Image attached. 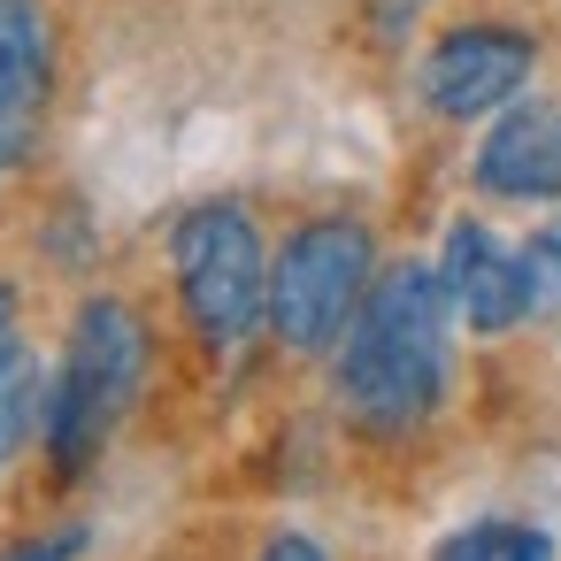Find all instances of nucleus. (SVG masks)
I'll return each mask as SVG.
<instances>
[{
    "instance_id": "f257e3e1",
    "label": "nucleus",
    "mask_w": 561,
    "mask_h": 561,
    "mask_svg": "<svg viewBox=\"0 0 561 561\" xmlns=\"http://www.w3.org/2000/svg\"><path fill=\"white\" fill-rule=\"evenodd\" d=\"M446 331H454V300H446L438 262H392V270H377L354 331L331 354L339 408L362 431H377V438L415 431L446 400V369H454V339Z\"/></svg>"
},
{
    "instance_id": "f03ea898",
    "label": "nucleus",
    "mask_w": 561,
    "mask_h": 561,
    "mask_svg": "<svg viewBox=\"0 0 561 561\" xmlns=\"http://www.w3.org/2000/svg\"><path fill=\"white\" fill-rule=\"evenodd\" d=\"M154 369V331L131 300L116 293H93L78 316H70V346H62V369H55V392H47V461L62 477H85L108 446V431L131 415L139 385Z\"/></svg>"
},
{
    "instance_id": "7ed1b4c3",
    "label": "nucleus",
    "mask_w": 561,
    "mask_h": 561,
    "mask_svg": "<svg viewBox=\"0 0 561 561\" xmlns=\"http://www.w3.org/2000/svg\"><path fill=\"white\" fill-rule=\"evenodd\" d=\"M377 285V239L362 216H308L270 254V331L285 354H339Z\"/></svg>"
},
{
    "instance_id": "20e7f679",
    "label": "nucleus",
    "mask_w": 561,
    "mask_h": 561,
    "mask_svg": "<svg viewBox=\"0 0 561 561\" xmlns=\"http://www.w3.org/2000/svg\"><path fill=\"white\" fill-rule=\"evenodd\" d=\"M170 270H178V300H185V323L201 331V346L231 354L254 339V323H270V254L239 201L185 208L170 224Z\"/></svg>"
},
{
    "instance_id": "39448f33",
    "label": "nucleus",
    "mask_w": 561,
    "mask_h": 561,
    "mask_svg": "<svg viewBox=\"0 0 561 561\" xmlns=\"http://www.w3.org/2000/svg\"><path fill=\"white\" fill-rule=\"evenodd\" d=\"M530 70H538V39L523 24H454L423 47L415 93L431 116L477 124V116H500L507 101H523Z\"/></svg>"
},
{
    "instance_id": "423d86ee",
    "label": "nucleus",
    "mask_w": 561,
    "mask_h": 561,
    "mask_svg": "<svg viewBox=\"0 0 561 561\" xmlns=\"http://www.w3.org/2000/svg\"><path fill=\"white\" fill-rule=\"evenodd\" d=\"M438 277H446L454 316H461L477 339H500V331L530 323V277H523V247H507V239H500V231H484L477 216H461V224L446 231Z\"/></svg>"
},
{
    "instance_id": "0eeeda50",
    "label": "nucleus",
    "mask_w": 561,
    "mask_h": 561,
    "mask_svg": "<svg viewBox=\"0 0 561 561\" xmlns=\"http://www.w3.org/2000/svg\"><path fill=\"white\" fill-rule=\"evenodd\" d=\"M469 178L492 201H561V101H507L477 139Z\"/></svg>"
},
{
    "instance_id": "6e6552de",
    "label": "nucleus",
    "mask_w": 561,
    "mask_h": 561,
    "mask_svg": "<svg viewBox=\"0 0 561 561\" xmlns=\"http://www.w3.org/2000/svg\"><path fill=\"white\" fill-rule=\"evenodd\" d=\"M55 93V9L47 0H0V170H9Z\"/></svg>"
},
{
    "instance_id": "1a4fd4ad",
    "label": "nucleus",
    "mask_w": 561,
    "mask_h": 561,
    "mask_svg": "<svg viewBox=\"0 0 561 561\" xmlns=\"http://www.w3.org/2000/svg\"><path fill=\"white\" fill-rule=\"evenodd\" d=\"M431 561H553V538L538 523H515V515H484V523H461L431 546Z\"/></svg>"
},
{
    "instance_id": "9d476101",
    "label": "nucleus",
    "mask_w": 561,
    "mask_h": 561,
    "mask_svg": "<svg viewBox=\"0 0 561 561\" xmlns=\"http://www.w3.org/2000/svg\"><path fill=\"white\" fill-rule=\"evenodd\" d=\"M47 392H55V377L24 346L0 362V461H16V446L47 431Z\"/></svg>"
},
{
    "instance_id": "9b49d317",
    "label": "nucleus",
    "mask_w": 561,
    "mask_h": 561,
    "mask_svg": "<svg viewBox=\"0 0 561 561\" xmlns=\"http://www.w3.org/2000/svg\"><path fill=\"white\" fill-rule=\"evenodd\" d=\"M523 277H530V323H561V216H546L523 239Z\"/></svg>"
},
{
    "instance_id": "f8f14e48",
    "label": "nucleus",
    "mask_w": 561,
    "mask_h": 561,
    "mask_svg": "<svg viewBox=\"0 0 561 561\" xmlns=\"http://www.w3.org/2000/svg\"><path fill=\"white\" fill-rule=\"evenodd\" d=\"M78 553H85V530L62 523V530H47V538H24L9 561H78Z\"/></svg>"
},
{
    "instance_id": "ddd939ff",
    "label": "nucleus",
    "mask_w": 561,
    "mask_h": 561,
    "mask_svg": "<svg viewBox=\"0 0 561 561\" xmlns=\"http://www.w3.org/2000/svg\"><path fill=\"white\" fill-rule=\"evenodd\" d=\"M262 561H331V553H323L308 530H277V538L262 546Z\"/></svg>"
},
{
    "instance_id": "4468645a",
    "label": "nucleus",
    "mask_w": 561,
    "mask_h": 561,
    "mask_svg": "<svg viewBox=\"0 0 561 561\" xmlns=\"http://www.w3.org/2000/svg\"><path fill=\"white\" fill-rule=\"evenodd\" d=\"M24 339H16V285H0V362H9Z\"/></svg>"
}]
</instances>
